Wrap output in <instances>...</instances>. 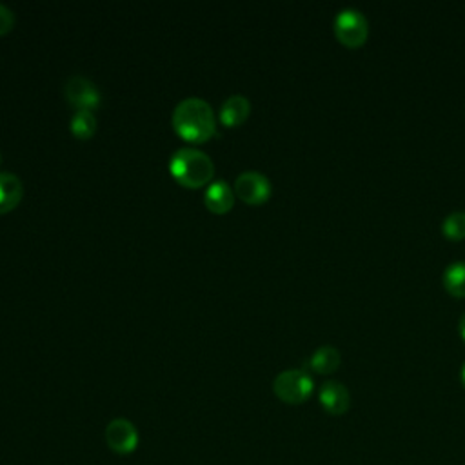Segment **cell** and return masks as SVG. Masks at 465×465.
Masks as SVG:
<instances>
[{
    "label": "cell",
    "instance_id": "6da1fadb",
    "mask_svg": "<svg viewBox=\"0 0 465 465\" xmlns=\"http://www.w3.org/2000/svg\"><path fill=\"white\" fill-rule=\"evenodd\" d=\"M171 122L177 135L191 144H204L216 131V118L211 104L198 97H189L179 102Z\"/></svg>",
    "mask_w": 465,
    "mask_h": 465
},
{
    "label": "cell",
    "instance_id": "7a4b0ae2",
    "mask_svg": "<svg viewBox=\"0 0 465 465\" xmlns=\"http://www.w3.org/2000/svg\"><path fill=\"white\" fill-rule=\"evenodd\" d=\"M170 173L182 188L200 189L211 184V179L215 177V164L207 153L197 147H182L173 153Z\"/></svg>",
    "mask_w": 465,
    "mask_h": 465
},
{
    "label": "cell",
    "instance_id": "3957f363",
    "mask_svg": "<svg viewBox=\"0 0 465 465\" xmlns=\"http://www.w3.org/2000/svg\"><path fill=\"white\" fill-rule=\"evenodd\" d=\"M273 391L278 400L289 406H300L315 391V382L303 369H287L276 374L273 382Z\"/></svg>",
    "mask_w": 465,
    "mask_h": 465
},
{
    "label": "cell",
    "instance_id": "277c9868",
    "mask_svg": "<svg viewBox=\"0 0 465 465\" xmlns=\"http://www.w3.org/2000/svg\"><path fill=\"white\" fill-rule=\"evenodd\" d=\"M335 35L347 48H358L365 42L369 33L367 19L355 8H346L335 17Z\"/></svg>",
    "mask_w": 465,
    "mask_h": 465
},
{
    "label": "cell",
    "instance_id": "5b68a950",
    "mask_svg": "<svg viewBox=\"0 0 465 465\" xmlns=\"http://www.w3.org/2000/svg\"><path fill=\"white\" fill-rule=\"evenodd\" d=\"M64 97L71 108L76 111H93L101 106L102 97L99 88L81 75H73L64 86Z\"/></svg>",
    "mask_w": 465,
    "mask_h": 465
},
{
    "label": "cell",
    "instance_id": "8992f818",
    "mask_svg": "<svg viewBox=\"0 0 465 465\" xmlns=\"http://www.w3.org/2000/svg\"><path fill=\"white\" fill-rule=\"evenodd\" d=\"M235 195L248 206H262L271 197V182L259 171H244L237 177Z\"/></svg>",
    "mask_w": 465,
    "mask_h": 465
},
{
    "label": "cell",
    "instance_id": "52a82bcc",
    "mask_svg": "<svg viewBox=\"0 0 465 465\" xmlns=\"http://www.w3.org/2000/svg\"><path fill=\"white\" fill-rule=\"evenodd\" d=\"M140 436L133 422L127 418H115L106 427V443L117 454H131L138 447Z\"/></svg>",
    "mask_w": 465,
    "mask_h": 465
},
{
    "label": "cell",
    "instance_id": "ba28073f",
    "mask_svg": "<svg viewBox=\"0 0 465 465\" xmlns=\"http://www.w3.org/2000/svg\"><path fill=\"white\" fill-rule=\"evenodd\" d=\"M319 400H320L322 408L333 417H342L344 413H347V409L351 406L349 390L344 383H340L337 380H328L320 385Z\"/></svg>",
    "mask_w": 465,
    "mask_h": 465
},
{
    "label": "cell",
    "instance_id": "9c48e42d",
    "mask_svg": "<svg viewBox=\"0 0 465 465\" xmlns=\"http://www.w3.org/2000/svg\"><path fill=\"white\" fill-rule=\"evenodd\" d=\"M235 189L225 180L211 182L204 193V204L213 215H225L235 206Z\"/></svg>",
    "mask_w": 465,
    "mask_h": 465
},
{
    "label": "cell",
    "instance_id": "30bf717a",
    "mask_svg": "<svg viewBox=\"0 0 465 465\" xmlns=\"http://www.w3.org/2000/svg\"><path fill=\"white\" fill-rule=\"evenodd\" d=\"M251 113V102L244 95L229 97L220 108V122L225 127H239L242 126Z\"/></svg>",
    "mask_w": 465,
    "mask_h": 465
},
{
    "label": "cell",
    "instance_id": "8fae6325",
    "mask_svg": "<svg viewBox=\"0 0 465 465\" xmlns=\"http://www.w3.org/2000/svg\"><path fill=\"white\" fill-rule=\"evenodd\" d=\"M24 197V184L13 173H0V215L13 211Z\"/></svg>",
    "mask_w": 465,
    "mask_h": 465
},
{
    "label": "cell",
    "instance_id": "7c38bea8",
    "mask_svg": "<svg viewBox=\"0 0 465 465\" xmlns=\"http://www.w3.org/2000/svg\"><path fill=\"white\" fill-rule=\"evenodd\" d=\"M340 360V353L335 346H322L309 358V367L319 374H331L338 369Z\"/></svg>",
    "mask_w": 465,
    "mask_h": 465
},
{
    "label": "cell",
    "instance_id": "4fadbf2b",
    "mask_svg": "<svg viewBox=\"0 0 465 465\" xmlns=\"http://www.w3.org/2000/svg\"><path fill=\"white\" fill-rule=\"evenodd\" d=\"M443 285L452 296H458V298L465 296V262L463 260L452 262L445 268Z\"/></svg>",
    "mask_w": 465,
    "mask_h": 465
},
{
    "label": "cell",
    "instance_id": "5bb4252c",
    "mask_svg": "<svg viewBox=\"0 0 465 465\" xmlns=\"http://www.w3.org/2000/svg\"><path fill=\"white\" fill-rule=\"evenodd\" d=\"M69 129L76 138H92L97 133V118L93 111H76L69 122Z\"/></svg>",
    "mask_w": 465,
    "mask_h": 465
},
{
    "label": "cell",
    "instance_id": "9a60e30c",
    "mask_svg": "<svg viewBox=\"0 0 465 465\" xmlns=\"http://www.w3.org/2000/svg\"><path fill=\"white\" fill-rule=\"evenodd\" d=\"M442 231L449 241L465 239V211H452L442 222Z\"/></svg>",
    "mask_w": 465,
    "mask_h": 465
},
{
    "label": "cell",
    "instance_id": "2e32d148",
    "mask_svg": "<svg viewBox=\"0 0 465 465\" xmlns=\"http://www.w3.org/2000/svg\"><path fill=\"white\" fill-rule=\"evenodd\" d=\"M15 24H17L15 13H13L8 6L0 4V37H4V35H8L10 31H13Z\"/></svg>",
    "mask_w": 465,
    "mask_h": 465
},
{
    "label": "cell",
    "instance_id": "e0dca14e",
    "mask_svg": "<svg viewBox=\"0 0 465 465\" xmlns=\"http://www.w3.org/2000/svg\"><path fill=\"white\" fill-rule=\"evenodd\" d=\"M458 329H460V335L461 338L465 340V313L460 317V322H458Z\"/></svg>",
    "mask_w": 465,
    "mask_h": 465
},
{
    "label": "cell",
    "instance_id": "ac0fdd59",
    "mask_svg": "<svg viewBox=\"0 0 465 465\" xmlns=\"http://www.w3.org/2000/svg\"><path fill=\"white\" fill-rule=\"evenodd\" d=\"M460 376H461V383H463V387H465V364L461 365V373H460Z\"/></svg>",
    "mask_w": 465,
    "mask_h": 465
}]
</instances>
